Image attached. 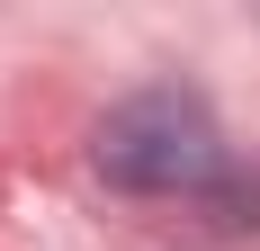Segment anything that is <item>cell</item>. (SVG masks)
Returning a JSON list of instances; mask_svg holds the SVG:
<instances>
[{
    "instance_id": "6da1fadb",
    "label": "cell",
    "mask_w": 260,
    "mask_h": 251,
    "mask_svg": "<svg viewBox=\"0 0 260 251\" xmlns=\"http://www.w3.org/2000/svg\"><path fill=\"white\" fill-rule=\"evenodd\" d=\"M90 162H99L108 189H135V198H180V189H207L224 171V135L188 90H135L99 117L90 135Z\"/></svg>"
}]
</instances>
